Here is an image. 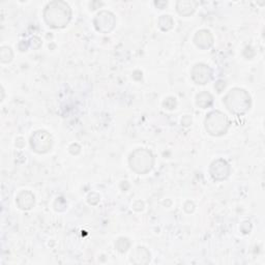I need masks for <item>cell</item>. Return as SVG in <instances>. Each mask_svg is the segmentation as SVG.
<instances>
[{"label":"cell","instance_id":"obj_1","mask_svg":"<svg viewBox=\"0 0 265 265\" xmlns=\"http://www.w3.org/2000/svg\"><path fill=\"white\" fill-rule=\"evenodd\" d=\"M72 9L64 1L49 2L44 11L46 23L52 28H64L71 21Z\"/></svg>","mask_w":265,"mask_h":265},{"label":"cell","instance_id":"obj_2","mask_svg":"<svg viewBox=\"0 0 265 265\" xmlns=\"http://www.w3.org/2000/svg\"><path fill=\"white\" fill-rule=\"evenodd\" d=\"M223 102L226 108L236 116L247 113L252 106L251 95L242 88H233L226 94Z\"/></svg>","mask_w":265,"mask_h":265},{"label":"cell","instance_id":"obj_3","mask_svg":"<svg viewBox=\"0 0 265 265\" xmlns=\"http://www.w3.org/2000/svg\"><path fill=\"white\" fill-rule=\"evenodd\" d=\"M129 164L131 169L137 174H146L153 168V154L146 148H138L131 153Z\"/></svg>","mask_w":265,"mask_h":265},{"label":"cell","instance_id":"obj_4","mask_svg":"<svg viewBox=\"0 0 265 265\" xmlns=\"http://www.w3.org/2000/svg\"><path fill=\"white\" fill-rule=\"evenodd\" d=\"M205 130L209 135L214 137H220L227 133L230 121L227 115L221 111H211L206 115L204 120Z\"/></svg>","mask_w":265,"mask_h":265},{"label":"cell","instance_id":"obj_5","mask_svg":"<svg viewBox=\"0 0 265 265\" xmlns=\"http://www.w3.org/2000/svg\"><path fill=\"white\" fill-rule=\"evenodd\" d=\"M52 136L46 131H36L30 137V146L36 153H47L52 148Z\"/></svg>","mask_w":265,"mask_h":265},{"label":"cell","instance_id":"obj_6","mask_svg":"<svg viewBox=\"0 0 265 265\" xmlns=\"http://www.w3.org/2000/svg\"><path fill=\"white\" fill-rule=\"evenodd\" d=\"M93 23L97 31L103 33H109L115 27V16L108 11H102L95 16Z\"/></svg>","mask_w":265,"mask_h":265},{"label":"cell","instance_id":"obj_7","mask_svg":"<svg viewBox=\"0 0 265 265\" xmlns=\"http://www.w3.org/2000/svg\"><path fill=\"white\" fill-rule=\"evenodd\" d=\"M230 171L229 164L223 159L213 161L209 168V173L214 181L225 180L230 175Z\"/></svg>","mask_w":265,"mask_h":265},{"label":"cell","instance_id":"obj_8","mask_svg":"<svg viewBox=\"0 0 265 265\" xmlns=\"http://www.w3.org/2000/svg\"><path fill=\"white\" fill-rule=\"evenodd\" d=\"M192 79L196 84L204 85L208 83L212 78V70L204 63H197L192 68Z\"/></svg>","mask_w":265,"mask_h":265},{"label":"cell","instance_id":"obj_9","mask_svg":"<svg viewBox=\"0 0 265 265\" xmlns=\"http://www.w3.org/2000/svg\"><path fill=\"white\" fill-rule=\"evenodd\" d=\"M194 43L198 48L202 49V50H206L209 49L213 44V36L209 30L206 29H202L196 33L194 37Z\"/></svg>","mask_w":265,"mask_h":265},{"label":"cell","instance_id":"obj_10","mask_svg":"<svg viewBox=\"0 0 265 265\" xmlns=\"http://www.w3.org/2000/svg\"><path fill=\"white\" fill-rule=\"evenodd\" d=\"M16 202L19 206V208L23 210H29L33 207L35 199L34 195L29 191H22L20 194L17 196Z\"/></svg>","mask_w":265,"mask_h":265},{"label":"cell","instance_id":"obj_11","mask_svg":"<svg viewBox=\"0 0 265 265\" xmlns=\"http://www.w3.org/2000/svg\"><path fill=\"white\" fill-rule=\"evenodd\" d=\"M197 7V2L191 1V0H182L176 3V11L183 17H189L196 11Z\"/></svg>","mask_w":265,"mask_h":265},{"label":"cell","instance_id":"obj_12","mask_svg":"<svg viewBox=\"0 0 265 265\" xmlns=\"http://www.w3.org/2000/svg\"><path fill=\"white\" fill-rule=\"evenodd\" d=\"M150 261V253L143 247H138L132 253V262L146 264Z\"/></svg>","mask_w":265,"mask_h":265},{"label":"cell","instance_id":"obj_13","mask_svg":"<svg viewBox=\"0 0 265 265\" xmlns=\"http://www.w3.org/2000/svg\"><path fill=\"white\" fill-rule=\"evenodd\" d=\"M212 103H213V97L207 91L200 92L199 94H197V96H196V105L200 107L201 109H206V108L210 107Z\"/></svg>","mask_w":265,"mask_h":265},{"label":"cell","instance_id":"obj_14","mask_svg":"<svg viewBox=\"0 0 265 265\" xmlns=\"http://www.w3.org/2000/svg\"><path fill=\"white\" fill-rule=\"evenodd\" d=\"M173 25H174L173 19L168 15H163L159 19V27L163 31L170 30V29L173 27Z\"/></svg>","mask_w":265,"mask_h":265},{"label":"cell","instance_id":"obj_15","mask_svg":"<svg viewBox=\"0 0 265 265\" xmlns=\"http://www.w3.org/2000/svg\"><path fill=\"white\" fill-rule=\"evenodd\" d=\"M13 51L9 47H2L1 52H0V57H1V62L7 63L9 61H12L13 59Z\"/></svg>","mask_w":265,"mask_h":265},{"label":"cell","instance_id":"obj_16","mask_svg":"<svg viewBox=\"0 0 265 265\" xmlns=\"http://www.w3.org/2000/svg\"><path fill=\"white\" fill-rule=\"evenodd\" d=\"M115 247L117 249V251H119L121 253H124L126 252L127 250H129L130 248V241L127 238H119L118 240H117V242L115 243Z\"/></svg>","mask_w":265,"mask_h":265},{"label":"cell","instance_id":"obj_17","mask_svg":"<svg viewBox=\"0 0 265 265\" xmlns=\"http://www.w3.org/2000/svg\"><path fill=\"white\" fill-rule=\"evenodd\" d=\"M225 86H226L225 82H223V81H219L218 83H215V85H214V88H215V89H217V90H218V92H222V91L224 90V88H225Z\"/></svg>","mask_w":265,"mask_h":265},{"label":"cell","instance_id":"obj_18","mask_svg":"<svg viewBox=\"0 0 265 265\" xmlns=\"http://www.w3.org/2000/svg\"><path fill=\"white\" fill-rule=\"evenodd\" d=\"M181 124L184 125V126H189L190 124H192V118H191V117H189L188 115L184 116L183 118L181 119Z\"/></svg>","mask_w":265,"mask_h":265}]
</instances>
